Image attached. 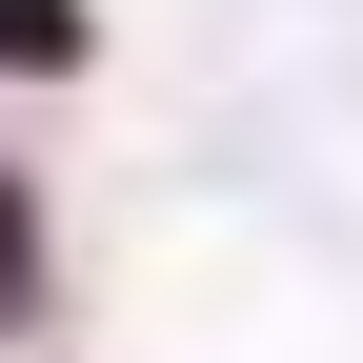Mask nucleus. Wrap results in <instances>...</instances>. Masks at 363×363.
Masks as SVG:
<instances>
[{"mask_svg": "<svg viewBox=\"0 0 363 363\" xmlns=\"http://www.w3.org/2000/svg\"><path fill=\"white\" fill-rule=\"evenodd\" d=\"M0 61H81V0H0Z\"/></svg>", "mask_w": 363, "mask_h": 363, "instance_id": "obj_1", "label": "nucleus"}]
</instances>
